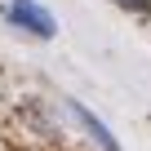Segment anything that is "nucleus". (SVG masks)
<instances>
[{
	"mask_svg": "<svg viewBox=\"0 0 151 151\" xmlns=\"http://www.w3.org/2000/svg\"><path fill=\"white\" fill-rule=\"evenodd\" d=\"M5 18H9L14 27H22V31L40 36V40H53V36H58L53 14H49L45 5H36V0H5Z\"/></svg>",
	"mask_w": 151,
	"mask_h": 151,
	"instance_id": "nucleus-1",
	"label": "nucleus"
},
{
	"mask_svg": "<svg viewBox=\"0 0 151 151\" xmlns=\"http://www.w3.org/2000/svg\"><path fill=\"white\" fill-rule=\"evenodd\" d=\"M67 111H71L76 120H80V124L89 129V138H93V142H98L102 151H120V142L111 138V129H107V124H102V120H98V116H93V111H89L85 102H67Z\"/></svg>",
	"mask_w": 151,
	"mask_h": 151,
	"instance_id": "nucleus-2",
	"label": "nucleus"
},
{
	"mask_svg": "<svg viewBox=\"0 0 151 151\" xmlns=\"http://www.w3.org/2000/svg\"><path fill=\"white\" fill-rule=\"evenodd\" d=\"M116 5H124V9H133V14H151V0H116Z\"/></svg>",
	"mask_w": 151,
	"mask_h": 151,
	"instance_id": "nucleus-3",
	"label": "nucleus"
}]
</instances>
